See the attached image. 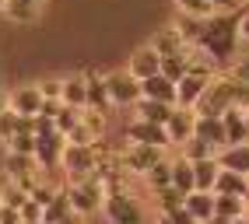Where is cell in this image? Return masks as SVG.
<instances>
[{
	"mask_svg": "<svg viewBox=\"0 0 249 224\" xmlns=\"http://www.w3.org/2000/svg\"><path fill=\"white\" fill-rule=\"evenodd\" d=\"M151 46L158 49V56H172V53H190V49H193V46L179 35V28H176V25H165L158 35L151 39Z\"/></svg>",
	"mask_w": 249,
	"mask_h": 224,
	"instance_id": "18",
	"label": "cell"
},
{
	"mask_svg": "<svg viewBox=\"0 0 249 224\" xmlns=\"http://www.w3.org/2000/svg\"><path fill=\"white\" fill-rule=\"evenodd\" d=\"M56 224H85V217H81L77 210H71V214H63V217H60Z\"/></svg>",
	"mask_w": 249,
	"mask_h": 224,
	"instance_id": "45",
	"label": "cell"
},
{
	"mask_svg": "<svg viewBox=\"0 0 249 224\" xmlns=\"http://www.w3.org/2000/svg\"><path fill=\"white\" fill-rule=\"evenodd\" d=\"M193 137H200L204 144H211L214 147V154H218L221 147H225V123H221V116H196V123H193Z\"/></svg>",
	"mask_w": 249,
	"mask_h": 224,
	"instance_id": "15",
	"label": "cell"
},
{
	"mask_svg": "<svg viewBox=\"0 0 249 224\" xmlns=\"http://www.w3.org/2000/svg\"><path fill=\"white\" fill-rule=\"evenodd\" d=\"M165 217H169L172 224H200V221H196L190 210H186V203H179V207H172V210L169 214H165Z\"/></svg>",
	"mask_w": 249,
	"mask_h": 224,
	"instance_id": "39",
	"label": "cell"
},
{
	"mask_svg": "<svg viewBox=\"0 0 249 224\" xmlns=\"http://www.w3.org/2000/svg\"><path fill=\"white\" fill-rule=\"evenodd\" d=\"M60 102L63 105H74V109H85V102H88V95H85V74H67V77H63Z\"/></svg>",
	"mask_w": 249,
	"mask_h": 224,
	"instance_id": "22",
	"label": "cell"
},
{
	"mask_svg": "<svg viewBox=\"0 0 249 224\" xmlns=\"http://www.w3.org/2000/svg\"><path fill=\"white\" fill-rule=\"evenodd\" d=\"M7 151H14V154H36V133H14L11 140H7Z\"/></svg>",
	"mask_w": 249,
	"mask_h": 224,
	"instance_id": "34",
	"label": "cell"
},
{
	"mask_svg": "<svg viewBox=\"0 0 249 224\" xmlns=\"http://www.w3.org/2000/svg\"><path fill=\"white\" fill-rule=\"evenodd\" d=\"M246 126H249V109H246Z\"/></svg>",
	"mask_w": 249,
	"mask_h": 224,
	"instance_id": "51",
	"label": "cell"
},
{
	"mask_svg": "<svg viewBox=\"0 0 249 224\" xmlns=\"http://www.w3.org/2000/svg\"><path fill=\"white\" fill-rule=\"evenodd\" d=\"M193 123H196V109H186V105H176L172 116L165 119V133H169V144L179 147L193 137Z\"/></svg>",
	"mask_w": 249,
	"mask_h": 224,
	"instance_id": "10",
	"label": "cell"
},
{
	"mask_svg": "<svg viewBox=\"0 0 249 224\" xmlns=\"http://www.w3.org/2000/svg\"><path fill=\"white\" fill-rule=\"evenodd\" d=\"M4 105H7V102H4V91H0V109H4Z\"/></svg>",
	"mask_w": 249,
	"mask_h": 224,
	"instance_id": "49",
	"label": "cell"
},
{
	"mask_svg": "<svg viewBox=\"0 0 249 224\" xmlns=\"http://www.w3.org/2000/svg\"><path fill=\"white\" fill-rule=\"evenodd\" d=\"M169 186H176L182 196L193 193V161H186L182 154L172 161V179H169Z\"/></svg>",
	"mask_w": 249,
	"mask_h": 224,
	"instance_id": "27",
	"label": "cell"
},
{
	"mask_svg": "<svg viewBox=\"0 0 249 224\" xmlns=\"http://www.w3.org/2000/svg\"><path fill=\"white\" fill-rule=\"evenodd\" d=\"M231 224H249V214H246V217H235V221H231Z\"/></svg>",
	"mask_w": 249,
	"mask_h": 224,
	"instance_id": "46",
	"label": "cell"
},
{
	"mask_svg": "<svg viewBox=\"0 0 249 224\" xmlns=\"http://www.w3.org/2000/svg\"><path fill=\"white\" fill-rule=\"evenodd\" d=\"M42 91V102H60V91H63V77H46V81H36Z\"/></svg>",
	"mask_w": 249,
	"mask_h": 224,
	"instance_id": "36",
	"label": "cell"
},
{
	"mask_svg": "<svg viewBox=\"0 0 249 224\" xmlns=\"http://www.w3.org/2000/svg\"><path fill=\"white\" fill-rule=\"evenodd\" d=\"M0 224H21V210H18V207L0 203Z\"/></svg>",
	"mask_w": 249,
	"mask_h": 224,
	"instance_id": "41",
	"label": "cell"
},
{
	"mask_svg": "<svg viewBox=\"0 0 249 224\" xmlns=\"http://www.w3.org/2000/svg\"><path fill=\"white\" fill-rule=\"evenodd\" d=\"M172 25L179 28V35L186 39L190 46H196V42H200V35H204V18H200V14H186V11H179Z\"/></svg>",
	"mask_w": 249,
	"mask_h": 224,
	"instance_id": "24",
	"label": "cell"
},
{
	"mask_svg": "<svg viewBox=\"0 0 249 224\" xmlns=\"http://www.w3.org/2000/svg\"><path fill=\"white\" fill-rule=\"evenodd\" d=\"M207 4H211L214 11H239L242 0H207Z\"/></svg>",
	"mask_w": 249,
	"mask_h": 224,
	"instance_id": "44",
	"label": "cell"
},
{
	"mask_svg": "<svg viewBox=\"0 0 249 224\" xmlns=\"http://www.w3.org/2000/svg\"><path fill=\"white\" fill-rule=\"evenodd\" d=\"M67 200L71 207L81 214V217H88L95 210H102V200H106V186L98 175H85V179H71L67 182Z\"/></svg>",
	"mask_w": 249,
	"mask_h": 224,
	"instance_id": "3",
	"label": "cell"
},
{
	"mask_svg": "<svg viewBox=\"0 0 249 224\" xmlns=\"http://www.w3.org/2000/svg\"><path fill=\"white\" fill-rule=\"evenodd\" d=\"M71 210H74V207H71V200H67V189H56V196L42 207V224H56L63 214H71Z\"/></svg>",
	"mask_w": 249,
	"mask_h": 224,
	"instance_id": "29",
	"label": "cell"
},
{
	"mask_svg": "<svg viewBox=\"0 0 249 224\" xmlns=\"http://www.w3.org/2000/svg\"><path fill=\"white\" fill-rule=\"evenodd\" d=\"M60 168L67 172V179H85L95 175L98 168V144H67L60 158Z\"/></svg>",
	"mask_w": 249,
	"mask_h": 224,
	"instance_id": "6",
	"label": "cell"
},
{
	"mask_svg": "<svg viewBox=\"0 0 249 224\" xmlns=\"http://www.w3.org/2000/svg\"><path fill=\"white\" fill-rule=\"evenodd\" d=\"M242 11V7H239ZM239 11H211L204 18V35L193 46L204 60H211V67H228L235 63L239 49Z\"/></svg>",
	"mask_w": 249,
	"mask_h": 224,
	"instance_id": "1",
	"label": "cell"
},
{
	"mask_svg": "<svg viewBox=\"0 0 249 224\" xmlns=\"http://www.w3.org/2000/svg\"><path fill=\"white\" fill-rule=\"evenodd\" d=\"M239 42H246V46H249V7H246V11H239Z\"/></svg>",
	"mask_w": 249,
	"mask_h": 224,
	"instance_id": "43",
	"label": "cell"
},
{
	"mask_svg": "<svg viewBox=\"0 0 249 224\" xmlns=\"http://www.w3.org/2000/svg\"><path fill=\"white\" fill-rule=\"evenodd\" d=\"M231 105H235V109H249V84L246 81H235V88H231Z\"/></svg>",
	"mask_w": 249,
	"mask_h": 224,
	"instance_id": "40",
	"label": "cell"
},
{
	"mask_svg": "<svg viewBox=\"0 0 249 224\" xmlns=\"http://www.w3.org/2000/svg\"><path fill=\"white\" fill-rule=\"evenodd\" d=\"M0 7H4V0H0Z\"/></svg>",
	"mask_w": 249,
	"mask_h": 224,
	"instance_id": "52",
	"label": "cell"
},
{
	"mask_svg": "<svg viewBox=\"0 0 249 224\" xmlns=\"http://www.w3.org/2000/svg\"><path fill=\"white\" fill-rule=\"evenodd\" d=\"M190 63H193V49H190V53H172V56H161V74L169 77V81H179V77L190 70Z\"/></svg>",
	"mask_w": 249,
	"mask_h": 224,
	"instance_id": "28",
	"label": "cell"
},
{
	"mask_svg": "<svg viewBox=\"0 0 249 224\" xmlns=\"http://www.w3.org/2000/svg\"><path fill=\"white\" fill-rule=\"evenodd\" d=\"M14 133H18V112L11 105H4L0 109V144H7Z\"/></svg>",
	"mask_w": 249,
	"mask_h": 224,
	"instance_id": "33",
	"label": "cell"
},
{
	"mask_svg": "<svg viewBox=\"0 0 249 224\" xmlns=\"http://www.w3.org/2000/svg\"><path fill=\"white\" fill-rule=\"evenodd\" d=\"M126 70L137 77V81H144V77H151V74H158L161 70V56H158V49L151 42L147 46H141V49H134L130 53V63H126Z\"/></svg>",
	"mask_w": 249,
	"mask_h": 224,
	"instance_id": "12",
	"label": "cell"
},
{
	"mask_svg": "<svg viewBox=\"0 0 249 224\" xmlns=\"http://www.w3.org/2000/svg\"><path fill=\"white\" fill-rule=\"evenodd\" d=\"M7 21L14 25H36L42 18V4L39 0H4V7H0Z\"/></svg>",
	"mask_w": 249,
	"mask_h": 224,
	"instance_id": "14",
	"label": "cell"
},
{
	"mask_svg": "<svg viewBox=\"0 0 249 224\" xmlns=\"http://www.w3.org/2000/svg\"><path fill=\"white\" fill-rule=\"evenodd\" d=\"M4 179L18 182L25 193H32V189L46 179V172L39 168L36 154H14V151H7V158H4Z\"/></svg>",
	"mask_w": 249,
	"mask_h": 224,
	"instance_id": "5",
	"label": "cell"
},
{
	"mask_svg": "<svg viewBox=\"0 0 249 224\" xmlns=\"http://www.w3.org/2000/svg\"><path fill=\"white\" fill-rule=\"evenodd\" d=\"M246 4H249V0H246Z\"/></svg>",
	"mask_w": 249,
	"mask_h": 224,
	"instance_id": "54",
	"label": "cell"
},
{
	"mask_svg": "<svg viewBox=\"0 0 249 224\" xmlns=\"http://www.w3.org/2000/svg\"><path fill=\"white\" fill-rule=\"evenodd\" d=\"M182 203H186V210L200 221V224L214 214V193H211V189H193V193L182 196Z\"/></svg>",
	"mask_w": 249,
	"mask_h": 224,
	"instance_id": "20",
	"label": "cell"
},
{
	"mask_svg": "<svg viewBox=\"0 0 249 224\" xmlns=\"http://www.w3.org/2000/svg\"><path fill=\"white\" fill-rule=\"evenodd\" d=\"M221 123H225V140L228 144H242L249 140V126H246V109H235V105H228L221 112ZM225 144V147H228Z\"/></svg>",
	"mask_w": 249,
	"mask_h": 224,
	"instance_id": "17",
	"label": "cell"
},
{
	"mask_svg": "<svg viewBox=\"0 0 249 224\" xmlns=\"http://www.w3.org/2000/svg\"><path fill=\"white\" fill-rule=\"evenodd\" d=\"M246 196H249V172H246Z\"/></svg>",
	"mask_w": 249,
	"mask_h": 224,
	"instance_id": "48",
	"label": "cell"
},
{
	"mask_svg": "<svg viewBox=\"0 0 249 224\" xmlns=\"http://www.w3.org/2000/svg\"><path fill=\"white\" fill-rule=\"evenodd\" d=\"M7 105L18 112V116H39V109H42L39 84H14V91L7 95Z\"/></svg>",
	"mask_w": 249,
	"mask_h": 224,
	"instance_id": "11",
	"label": "cell"
},
{
	"mask_svg": "<svg viewBox=\"0 0 249 224\" xmlns=\"http://www.w3.org/2000/svg\"><path fill=\"white\" fill-rule=\"evenodd\" d=\"M102 214L109 224H144V203L130 193V189H109L106 200H102Z\"/></svg>",
	"mask_w": 249,
	"mask_h": 224,
	"instance_id": "2",
	"label": "cell"
},
{
	"mask_svg": "<svg viewBox=\"0 0 249 224\" xmlns=\"http://www.w3.org/2000/svg\"><path fill=\"white\" fill-rule=\"evenodd\" d=\"M158 224H172V221H169V217H165V214H158Z\"/></svg>",
	"mask_w": 249,
	"mask_h": 224,
	"instance_id": "47",
	"label": "cell"
},
{
	"mask_svg": "<svg viewBox=\"0 0 249 224\" xmlns=\"http://www.w3.org/2000/svg\"><path fill=\"white\" fill-rule=\"evenodd\" d=\"M169 179H172V161H155L151 168L144 172V182L151 186V189H161V186H169Z\"/></svg>",
	"mask_w": 249,
	"mask_h": 224,
	"instance_id": "30",
	"label": "cell"
},
{
	"mask_svg": "<svg viewBox=\"0 0 249 224\" xmlns=\"http://www.w3.org/2000/svg\"><path fill=\"white\" fill-rule=\"evenodd\" d=\"M179 151H182L186 161H200V158H211V154H214V147H211V144H204L200 137H190L186 144H179Z\"/></svg>",
	"mask_w": 249,
	"mask_h": 224,
	"instance_id": "31",
	"label": "cell"
},
{
	"mask_svg": "<svg viewBox=\"0 0 249 224\" xmlns=\"http://www.w3.org/2000/svg\"><path fill=\"white\" fill-rule=\"evenodd\" d=\"M21 221H39V224H42V203L28 196V200L21 203Z\"/></svg>",
	"mask_w": 249,
	"mask_h": 224,
	"instance_id": "38",
	"label": "cell"
},
{
	"mask_svg": "<svg viewBox=\"0 0 249 224\" xmlns=\"http://www.w3.org/2000/svg\"><path fill=\"white\" fill-rule=\"evenodd\" d=\"M179 4V11H186V14H200V18H207V14L214 11L207 0H176Z\"/></svg>",
	"mask_w": 249,
	"mask_h": 224,
	"instance_id": "37",
	"label": "cell"
},
{
	"mask_svg": "<svg viewBox=\"0 0 249 224\" xmlns=\"http://www.w3.org/2000/svg\"><path fill=\"white\" fill-rule=\"evenodd\" d=\"M231 77H235V81H246L249 84V56H242L239 63H231V70H228Z\"/></svg>",
	"mask_w": 249,
	"mask_h": 224,
	"instance_id": "42",
	"label": "cell"
},
{
	"mask_svg": "<svg viewBox=\"0 0 249 224\" xmlns=\"http://www.w3.org/2000/svg\"><path fill=\"white\" fill-rule=\"evenodd\" d=\"M77 119H81V109H74V105H60V112L53 116V126H56L60 133H67Z\"/></svg>",
	"mask_w": 249,
	"mask_h": 224,
	"instance_id": "35",
	"label": "cell"
},
{
	"mask_svg": "<svg viewBox=\"0 0 249 224\" xmlns=\"http://www.w3.org/2000/svg\"><path fill=\"white\" fill-rule=\"evenodd\" d=\"M39 4H46V0H39Z\"/></svg>",
	"mask_w": 249,
	"mask_h": 224,
	"instance_id": "53",
	"label": "cell"
},
{
	"mask_svg": "<svg viewBox=\"0 0 249 224\" xmlns=\"http://www.w3.org/2000/svg\"><path fill=\"white\" fill-rule=\"evenodd\" d=\"M21 224H39V221H21Z\"/></svg>",
	"mask_w": 249,
	"mask_h": 224,
	"instance_id": "50",
	"label": "cell"
},
{
	"mask_svg": "<svg viewBox=\"0 0 249 224\" xmlns=\"http://www.w3.org/2000/svg\"><path fill=\"white\" fill-rule=\"evenodd\" d=\"M214 214L221 217H246L249 214V196H231V193H214Z\"/></svg>",
	"mask_w": 249,
	"mask_h": 224,
	"instance_id": "21",
	"label": "cell"
},
{
	"mask_svg": "<svg viewBox=\"0 0 249 224\" xmlns=\"http://www.w3.org/2000/svg\"><path fill=\"white\" fill-rule=\"evenodd\" d=\"M141 98H155V102H172L176 105V81H169L161 70L141 81Z\"/></svg>",
	"mask_w": 249,
	"mask_h": 224,
	"instance_id": "16",
	"label": "cell"
},
{
	"mask_svg": "<svg viewBox=\"0 0 249 224\" xmlns=\"http://www.w3.org/2000/svg\"><path fill=\"white\" fill-rule=\"evenodd\" d=\"M134 109H137L141 119H151V123H161V126H165V119L172 116L176 105H172V102H155V98H137Z\"/></svg>",
	"mask_w": 249,
	"mask_h": 224,
	"instance_id": "26",
	"label": "cell"
},
{
	"mask_svg": "<svg viewBox=\"0 0 249 224\" xmlns=\"http://www.w3.org/2000/svg\"><path fill=\"white\" fill-rule=\"evenodd\" d=\"M155 200H158V214H169L172 207L182 203V193L176 186H161V189H155Z\"/></svg>",
	"mask_w": 249,
	"mask_h": 224,
	"instance_id": "32",
	"label": "cell"
},
{
	"mask_svg": "<svg viewBox=\"0 0 249 224\" xmlns=\"http://www.w3.org/2000/svg\"><path fill=\"white\" fill-rule=\"evenodd\" d=\"M126 140H130V144H147V147H161V151L172 147L165 126H161V123H151V119H141V116L126 126Z\"/></svg>",
	"mask_w": 249,
	"mask_h": 224,
	"instance_id": "9",
	"label": "cell"
},
{
	"mask_svg": "<svg viewBox=\"0 0 249 224\" xmlns=\"http://www.w3.org/2000/svg\"><path fill=\"white\" fill-rule=\"evenodd\" d=\"M63 147H67V137H63L60 130L36 133V161H39V168H42V172H49V168H60Z\"/></svg>",
	"mask_w": 249,
	"mask_h": 224,
	"instance_id": "8",
	"label": "cell"
},
{
	"mask_svg": "<svg viewBox=\"0 0 249 224\" xmlns=\"http://www.w3.org/2000/svg\"><path fill=\"white\" fill-rule=\"evenodd\" d=\"M106 88H109V102H112L116 109H134L137 98H141V81H137L126 67L109 70V74H106Z\"/></svg>",
	"mask_w": 249,
	"mask_h": 224,
	"instance_id": "7",
	"label": "cell"
},
{
	"mask_svg": "<svg viewBox=\"0 0 249 224\" xmlns=\"http://www.w3.org/2000/svg\"><path fill=\"white\" fill-rule=\"evenodd\" d=\"M211 193H231V196H246V175L242 172H231V168H221L218 179H214V189Z\"/></svg>",
	"mask_w": 249,
	"mask_h": 224,
	"instance_id": "25",
	"label": "cell"
},
{
	"mask_svg": "<svg viewBox=\"0 0 249 224\" xmlns=\"http://www.w3.org/2000/svg\"><path fill=\"white\" fill-rule=\"evenodd\" d=\"M85 74V95H88V109H98V112H109L112 109V102H109V88H106V77L98 74L95 67H88V70H81Z\"/></svg>",
	"mask_w": 249,
	"mask_h": 224,
	"instance_id": "13",
	"label": "cell"
},
{
	"mask_svg": "<svg viewBox=\"0 0 249 224\" xmlns=\"http://www.w3.org/2000/svg\"><path fill=\"white\" fill-rule=\"evenodd\" d=\"M231 88H235V77L231 74H218L214 70V77L207 81L204 95L196 98V116H221V112L231 105Z\"/></svg>",
	"mask_w": 249,
	"mask_h": 224,
	"instance_id": "4",
	"label": "cell"
},
{
	"mask_svg": "<svg viewBox=\"0 0 249 224\" xmlns=\"http://www.w3.org/2000/svg\"><path fill=\"white\" fill-rule=\"evenodd\" d=\"M218 165L221 168H231V172H249V140H242V144H228V147H221L218 154Z\"/></svg>",
	"mask_w": 249,
	"mask_h": 224,
	"instance_id": "19",
	"label": "cell"
},
{
	"mask_svg": "<svg viewBox=\"0 0 249 224\" xmlns=\"http://www.w3.org/2000/svg\"><path fill=\"white\" fill-rule=\"evenodd\" d=\"M218 158H200V161H193V189H214V179H218Z\"/></svg>",
	"mask_w": 249,
	"mask_h": 224,
	"instance_id": "23",
	"label": "cell"
}]
</instances>
